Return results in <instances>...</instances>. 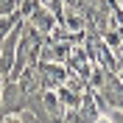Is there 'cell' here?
I'll return each mask as SVG.
<instances>
[{"label":"cell","instance_id":"2","mask_svg":"<svg viewBox=\"0 0 123 123\" xmlns=\"http://www.w3.org/2000/svg\"><path fill=\"white\" fill-rule=\"evenodd\" d=\"M67 28H70V31H81L84 25H81V20H78V17H67Z\"/></svg>","mask_w":123,"mask_h":123},{"label":"cell","instance_id":"1","mask_svg":"<svg viewBox=\"0 0 123 123\" xmlns=\"http://www.w3.org/2000/svg\"><path fill=\"white\" fill-rule=\"evenodd\" d=\"M14 8H20V3H17V0H0V17L8 14V11H14Z\"/></svg>","mask_w":123,"mask_h":123},{"label":"cell","instance_id":"3","mask_svg":"<svg viewBox=\"0 0 123 123\" xmlns=\"http://www.w3.org/2000/svg\"><path fill=\"white\" fill-rule=\"evenodd\" d=\"M3 81H6V78L0 76V101H3Z\"/></svg>","mask_w":123,"mask_h":123}]
</instances>
